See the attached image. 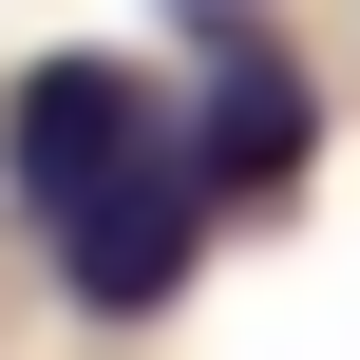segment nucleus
<instances>
[{"label":"nucleus","mask_w":360,"mask_h":360,"mask_svg":"<svg viewBox=\"0 0 360 360\" xmlns=\"http://www.w3.org/2000/svg\"><path fill=\"white\" fill-rule=\"evenodd\" d=\"M133 152H171V114H152V76H133V57H38V76L0 95V209H19L38 247H57Z\"/></svg>","instance_id":"obj_1"},{"label":"nucleus","mask_w":360,"mask_h":360,"mask_svg":"<svg viewBox=\"0 0 360 360\" xmlns=\"http://www.w3.org/2000/svg\"><path fill=\"white\" fill-rule=\"evenodd\" d=\"M209 152H190V114H171V152H133L76 228H57V285H76V323H152V304H190V266H209Z\"/></svg>","instance_id":"obj_2"},{"label":"nucleus","mask_w":360,"mask_h":360,"mask_svg":"<svg viewBox=\"0 0 360 360\" xmlns=\"http://www.w3.org/2000/svg\"><path fill=\"white\" fill-rule=\"evenodd\" d=\"M171 19H190V38H247V19H266V0H171Z\"/></svg>","instance_id":"obj_4"},{"label":"nucleus","mask_w":360,"mask_h":360,"mask_svg":"<svg viewBox=\"0 0 360 360\" xmlns=\"http://www.w3.org/2000/svg\"><path fill=\"white\" fill-rule=\"evenodd\" d=\"M190 152H209V190H228V209H266V190H304V171H323V95H304V57H285L266 19H247V38H209Z\"/></svg>","instance_id":"obj_3"}]
</instances>
